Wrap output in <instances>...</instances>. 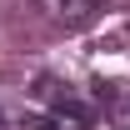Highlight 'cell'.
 Instances as JSON below:
<instances>
[{
	"mask_svg": "<svg viewBox=\"0 0 130 130\" xmlns=\"http://www.w3.org/2000/svg\"><path fill=\"white\" fill-rule=\"evenodd\" d=\"M35 130H90V110L75 105V100H65V105H55Z\"/></svg>",
	"mask_w": 130,
	"mask_h": 130,
	"instance_id": "7a4b0ae2",
	"label": "cell"
},
{
	"mask_svg": "<svg viewBox=\"0 0 130 130\" xmlns=\"http://www.w3.org/2000/svg\"><path fill=\"white\" fill-rule=\"evenodd\" d=\"M30 10L50 25H60V30H80L105 10V0H30Z\"/></svg>",
	"mask_w": 130,
	"mask_h": 130,
	"instance_id": "6da1fadb",
	"label": "cell"
}]
</instances>
